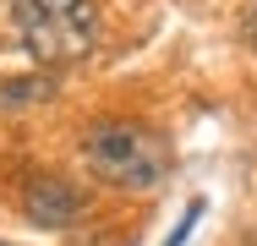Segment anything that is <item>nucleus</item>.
<instances>
[{"label": "nucleus", "mask_w": 257, "mask_h": 246, "mask_svg": "<svg viewBox=\"0 0 257 246\" xmlns=\"http://www.w3.org/2000/svg\"><path fill=\"white\" fill-rule=\"evenodd\" d=\"M82 164L93 181L115 186V192H148L175 170V153H170L164 132L143 126V120L104 115L82 132Z\"/></svg>", "instance_id": "f257e3e1"}, {"label": "nucleus", "mask_w": 257, "mask_h": 246, "mask_svg": "<svg viewBox=\"0 0 257 246\" xmlns=\"http://www.w3.org/2000/svg\"><path fill=\"white\" fill-rule=\"evenodd\" d=\"M11 22H17L22 49L39 66H71L99 44L93 0H11Z\"/></svg>", "instance_id": "f03ea898"}, {"label": "nucleus", "mask_w": 257, "mask_h": 246, "mask_svg": "<svg viewBox=\"0 0 257 246\" xmlns=\"http://www.w3.org/2000/svg\"><path fill=\"white\" fill-rule=\"evenodd\" d=\"M22 208H28V219L39 224V230H66V224H77L82 219V192L66 181V175H33L28 186H22Z\"/></svg>", "instance_id": "7ed1b4c3"}, {"label": "nucleus", "mask_w": 257, "mask_h": 246, "mask_svg": "<svg viewBox=\"0 0 257 246\" xmlns=\"http://www.w3.org/2000/svg\"><path fill=\"white\" fill-rule=\"evenodd\" d=\"M203 197H192V202H186V213H181V224H175V230H170V241L164 246H186V235H192V230H197V219H203Z\"/></svg>", "instance_id": "20e7f679"}, {"label": "nucleus", "mask_w": 257, "mask_h": 246, "mask_svg": "<svg viewBox=\"0 0 257 246\" xmlns=\"http://www.w3.org/2000/svg\"><path fill=\"white\" fill-rule=\"evenodd\" d=\"M241 33H246V44L257 49V0H246V17H241Z\"/></svg>", "instance_id": "39448f33"}, {"label": "nucleus", "mask_w": 257, "mask_h": 246, "mask_svg": "<svg viewBox=\"0 0 257 246\" xmlns=\"http://www.w3.org/2000/svg\"><path fill=\"white\" fill-rule=\"evenodd\" d=\"M0 246H6V241H0Z\"/></svg>", "instance_id": "423d86ee"}]
</instances>
